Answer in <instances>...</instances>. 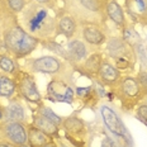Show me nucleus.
I'll return each instance as SVG.
<instances>
[{
    "label": "nucleus",
    "instance_id": "f257e3e1",
    "mask_svg": "<svg viewBox=\"0 0 147 147\" xmlns=\"http://www.w3.org/2000/svg\"><path fill=\"white\" fill-rule=\"evenodd\" d=\"M5 46L9 51H11L15 56L23 57L30 53L37 46V38L27 33L19 27H13L7 30L4 36Z\"/></svg>",
    "mask_w": 147,
    "mask_h": 147
},
{
    "label": "nucleus",
    "instance_id": "f03ea898",
    "mask_svg": "<svg viewBox=\"0 0 147 147\" xmlns=\"http://www.w3.org/2000/svg\"><path fill=\"white\" fill-rule=\"evenodd\" d=\"M100 113H102V118H103L105 127L114 136L119 137V138H128V133H127V129H125L123 122L121 121L118 114L110 107L103 105L100 108Z\"/></svg>",
    "mask_w": 147,
    "mask_h": 147
},
{
    "label": "nucleus",
    "instance_id": "7ed1b4c3",
    "mask_svg": "<svg viewBox=\"0 0 147 147\" xmlns=\"http://www.w3.org/2000/svg\"><path fill=\"white\" fill-rule=\"evenodd\" d=\"M4 132L7 138L10 141L11 143L17 145L18 147L26 145L28 142V132L26 131V128L20 124V122H9L5 125Z\"/></svg>",
    "mask_w": 147,
    "mask_h": 147
},
{
    "label": "nucleus",
    "instance_id": "20e7f679",
    "mask_svg": "<svg viewBox=\"0 0 147 147\" xmlns=\"http://www.w3.org/2000/svg\"><path fill=\"white\" fill-rule=\"evenodd\" d=\"M48 94L59 102L70 104L74 100V90L67 84L61 81H52L48 85Z\"/></svg>",
    "mask_w": 147,
    "mask_h": 147
},
{
    "label": "nucleus",
    "instance_id": "39448f33",
    "mask_svg": "<svg viewBox=\"0 0 147 147\" xmlns=\"http://www.w3.org/2000/svg\"><path fill=\"white\" fill-rule=\"evenodd\" d=\"M18 86H19L20 94L27 100H29V102H39L41 100V94L37 89L36 82L29 75H23L18 82Z\"/></svg>",
    "mask_w": 147,
    "mask_h": 147
},
{
    "label": "nucleus",
    "instance_id": "423d86ee",
    "mask_svg": "<svg viewBox=\"0 0 147 147\" xmlns=\"http://www.w3.org/2000/svg\"><path fill=\"white\" fill-rule=\"evenodd\" d=\"M33 70L42 74H56L60 70V61L56 57L43 56L33 61Z\"/></svg>",
    "mask_w": 147,
    "mask_h": 147
},
{
    "label": "nucleus",
    "instance_id": "0eeeda50",
    "mask_svg": "<svg viewBox=\"0 0 147 147\" xmlns=\"http://www.w3.org/2000/svg\"><path fill=\"white\" fill-rule=\"evenodd\" d=\"M98 75H99L100 80L105 84H114L121 78V71L115 66H113L112 63L103 61L99 71H98Z\"/></svg>",
    "mask_w": 147,
    "mask_h": 147
},
{
    "label": "nucleus",
    "instance_id": "6e6552de",
    "mask_svg": "<svg viewBox=\"0 0 147 147\" xmlns=\"http://www.w3.org/2000/svg\"><path fill=\"white\" fill-rule=\"evenodd\" d=\"M107 14L110 19L113 20L117 26H124L125 23V17L123 13V9L121 8V5L114 0H109L107 3Z\"/></svg>",
    "mask_w": 147,
    "mask_h": 147
},
{
    "label": "nucleus",
    "instance_id": "1a4fd4ad",
    "mask_svg": "<svg viewBox=\"0 0 147 147\" xmlns=\"http://www.w3.org/2000/svg\"><path fill=\"white\" fill-rule=\"evenodd\" d=\"M108 51L114 59L125 57L128 52V46L124 39L121 38H112L108 42Z\"/></svg>",
    "mask_w": 147,
    "mask_h": 147
},
{
    "label": "nucleus",
    "instance_id": "9d476101",
    "mask_svg": "<svg viewBox=\"0 0 147 147\" xmlns=\"http://www.w3.org/2000/svg\"><path fill=\"white\" fill-rule=\"evenodd\" d=\"M28 142L30 147H43L47 143V134L33 125L28 129Z\"/></svg>",
    "mask_w": 147,
    "mask_h": 147
},
{
    "label": "nucleus",
    "instance_id": "9b49d317",
    "mask_svg": "<svg viewBox=\"0 0 147 147\" xmlns=\"http://www.w3.org/2000/svg\"><path fill=\"white\" fill-rule=\"evenodd\" d=\"M82 36L84 39L90 45H95L99 46L105 41V36L102 30H99L95 27H86V28L82 29Z\"/></svg>",
    "mask_w": 147,
    "mask_h": 147
},
{
    "label": "nucleus",
    "instance_id": "f8f14e48",
    "mask_svg": "<svg viewBox=\"0 0 147 147\" xmlns=\"http://www.w3.org/2000/svg\"><path fill=\"white\" fill-rule=\"evenodd\" d=\"M4 117L9 122H22L24 119V109L19 103H10L4 109Z\"/></svg>",
    "mask_w": 147,
    "mask_h": 147
},
{
    "label": "nucleus",
    "instance_id": "ddd939ff",
    "mask_svg": "<svg viewBox=\"0 0 147 147\" xmlns=\"http://www.w3.org/2000/svg\"><path fill=\"white\" fill-rule=\"evenodd\" d=\"M121 88H122V93L128 98H137L141 93V88H140L138 81L133 78H125L124 80L122 81Z\"/></svg>",
    "mask_w": 147,
    "mask_h": 147
},
{
    "label": "nucleus",
    "instance_id": "4468645a",
    "mask_svg": "<svg viewBox=\"0 0 147 147\" xmlns=\"http://www.w3.org/2000/svg\"><path fill=\"white\" fill-rule=\"evenodd\" d=\"M34 125L38 127L41 131H43L47 136H55V134H57V125L42 114L34 118Z\"/></svg>",
    "mask_w": 147,
    "mask_h": 147
},
{
    "label": "nucleus",
    "instance_id": "2eb2a0df",
    "mask_svg": "<svg viewBox=\"0 0 147 147\" xmlns=\"http://www.w3.org/2000/svg\"><path fill=\"white\" fill-rule=\"evenodd\" d=\"M69 53L71 55V56L74 57L75 60H82L86 57V46H85L84 43H82L81 41H72L69 43Z\"/></svg>",
    "mask_w": 147,
    "mask_h": 147
},
{
    "label": "nucleus",
    "instance_id": "dca6fc26",
    "mask_svg": "<svg viewBox=\"0 0 147 147\" xmlns=\"http://www.w3.org/2000/svg\"><path fill=\"white\" fill-rule=\"evenodd\" d=\"M59 30L62 33L63 36H66L67 38L72 37L74 33H75V30H76L75 20H74L72 18H70V17L61 18L60 22H59Z\"/></svg>",
    "mask_w": 147,
    "mask_h": 147
},
{
    "label": "nucleus",
    "instance_id": "f3484780",
    "mask_svg": "<svg viewBox=\"0 0 147 147\" xmlns=\"http://www.w3.org/2000/svg\"><path fill=\"white\" fill-rule=\"evenodd\" d=\"M47 17H48V13H47V10H45V9H41V10L37 11L28 22V27H29L30 32L34 33L36 30H38L41 28V27L45 24V20L47 19Z\"/></svg>",
    "mask_w": 147,
    "mask_h": 147
},
{
    "label": "nucleus",
    "instance_id": "a211bd4d",
    "mask_svg": "<svg viewBox=\"0 0 147 147\" xmlns=\"http://www.w3.org/2000/svg\"><path fill=\"white\" fill-rule=\"evenodd\" d=\"M15 89H17V84L11 79L0 75V96L4 98L11 96L14 94Z\"/></svg>",
    "mask_w": 147,
    "mask_h": 147
},
{
    "label": "nucleus",
    "instance_id": "6ab92c4d",
    "mask_svg": "<svg viewBox=\"0 0 147 147\" xmlns=\"http://www.w3.org/2000/svg\"><path fill=\"white\" fill-rule=\"evenodd\" d=\"M63 127H65L67 132L76 134V133H80L84 129V123H82L81 119L76 117H69L63 121Z\"/></svg>",
    "mask_w": 147,
    "mask_h": 147
},
{
    "label": "nucleus",
    "instance_id": "aec40b11",
    "mask_svg": "<svg viewBox=\"0 0 147 147\" xmlns=\"http://www.w3.org/2000/svg\"><path fill=\"white\" fill-rule=\"evenodd\" d=\"M102 57L99 56V55H93V56H90L89 59L85 61L84 63V69L86 70L90 74H98L100 69V65H102Z\"/></svg>",
    "mask_w": 147,
    "mask_h": 147
},
{
    "label": "nucleus",
    "instance_id": "412c9836",
    "mask_svg": "<svg viewBox=\"0 0 147 147\" xmlns=\"http://www.w3.org/2000/svg\"><path fill=\"white\" fill-rule=\"evenodd\" d=\"M0 69L5 72L13 74L17 70V66H15V62L11 59L3 56V57H0Z\"/></svg>",
    "mask_w": 147,
    "mask_h": 147
},
{
    "label": "nucleus",
    "instance_id": "4be33fe9",
    "mask_svg": "<svg viewBox=\"0 0 147 147\" xmlns=\"http://www.w3.org/2000/svg\"><path fill=\"white\" fill-rule=\"evenodd\" d=\"M79 3L90 11H99L100 7H102L100 0H79Z\"/></svg>",
    "mask_w": 147,
    "mask_h": 147
},
{
    "label": "nucleus",
    "instance_id": "5701e85b",
    "mask_svg": "<svg viewBox=\"0 0 147 147\" xmlns=\"http://www.w3.org/2000/svg\"><path fill=\"white\" fill-rule=\"evenodd\" d=\"M132 4H133V9L136 8L134 13L137 15L147 14V0H132ZM131 10H132V9H131Z\"/></svg>",
    "mask_w": 147,
    "mask_h": 147
},
{
    "label": "nucleus",
    "instance_id": "b1692460",
    "mask_svg": "<svg viewBox=\"0 0 147 147\" xmlns=\"http://www.w3.org/2000/svg\"><path fill=\"white\" fill-rule=\"evenodd\" d=\"M41 114H42V115H45L46 118H48L51 122H53V123L56 124V125L61 124V122H62V118L59 117V115H57L56 113L53 112V110L50 109V108H47V107L42 109V113H41Z\"/></svg>",
    "mask_w": 147,
    "mask_h": 147
},
{
    "label": "nucleus",
    "instance_id": "393cba45",
    "mask_svg": "<svg viewBox=\"0 0 147 147\" xmlns=\"http://www.w3.org/2000/svg\"><path fill=\"white\" fill-rule=\"evenodd\" d=\"M8 5L10 7L11 10L19 13L24 8V0H8Z\"/></svg>",
    "mask_w": 147,
    "mask_h": 147
},
{
    "label": "nucleus",
    "instance_id": "a878e982",
    "mask_svg": "<svg viewBox=\"0 0 147 147\" xmlns=\"http://www.w3.org/2000/svg\"><path fill=\"white\" fill-rule=\"evenodd\" d=\"M137 81H138V84H140V88L147 94V72L146 71L140 72L138 78H137Z\"/></svg>",
    "mask_w": 147,
    "mask_h": 147
},
{
    "label": "nucleus",
    "instance_id": "bb28decb",
    "mask_svg": "<svg viewBox=\"0 0 147 147\" xmlns=\"http://www.w3.org/2000/svg\"><path fill=\"white\" fill-rule=\"evenodd\" d=\"M137 114H138L141 121L145 122V123L147 124V105L146 104H142V105L138 107V109H137Z\"/></svg>",
    "mask_w": 147,
    "mask_h": 147
},
{
    "label": "nucleus",
    "instance_id": "cd10ccee",
    "mask_svg": "<svg viewBox=\"0 0 147 147\" xmlns=\"http://www.w3.org/2000/svg\"><path fill=\"white\" fill-rule=\"evenodd\" d=\"M138 52L141 55V57H142V61L143 62H146V66H147V50L146 48H143L142 46H138Z\"/></svg>",
    "mask_w": 147,
    "mask_h": 147
},
{
    "label": "nucleus",
    "instance_id": "c85d7f7f",
    "mask_svg": "<svg viewBox=\"0 0 147 147\" xmlns=\"http://www.w3.org/2000/svg\"><path fill=\"white\" fill-rule=\"evenodd\" d=\"M102 147H115V143L113 142L112 138L105 137V138L103 140V142H102Z\"/></svg>",
    "mask_w": 147,
    "mask_h": 147
},
{
    "label": "nucleus",
    "instance_id": "c756f323",
    "mask_svg": "<svg viewBox=\"0 0 147 147\" xmlns=\"http://www.w3.org/2000/svg\"><path fill=\"white\" fill-rule=\"evenodd\" d=\"M43 147H57V146H56V143L55 142H47Z\"/></svg>",
    "mask_w": 147,
    "mask_h": 147
},
{
    "label": "nucleus",
    "instance_id": "7c9ffc66",
    "mask_svg": "<svg viewBox=\"0 0 147 147\" xmlns=\"http://www.w3.org/2000/svg\"><path fill=\"white\" fill-rule=\"evenodd\" d=\"M0 147H13V146L9 145V143H0Z\"/></svg>",
    "mask_w": 147,
    "mask_h": 147
},
{
    "label": "nucleus",
    "instance_id": "2f4dec72",
    "mask_svg": "<svg viewBox=\"0 0 147 147\" xmlns=\"http://www.w3.org/2000/svg\"><path fill=\"white\" fill-rule=\"evenodd\" d=\"M3 117H4V109L0 107V118H3Z\"/></svg>",
    "mask_w": 147,
    "mask_h": 147
},
{
    "label": "nucleus",
    "instance_id": "473e14b6",
    "mask_svg": "<svg viewBox=\"0 0 147 147\" xmlns=\"http://www.w3.org/2000/svg\"><path fill=\"white\" fill-rule=\"evenodd\" d=\"M34 1H37V3H42V4H45V3H48L50 0H34Z\"/></svg>",
    "mask_w": 147,
    "mask_h": 147
},
{
    "label": "nucleus",
    "instance_id": "72a5a7b5",
    "mask_svg": "<svg viewBox=\"0 0 147 147\" xmlns=\"http://www.w3.org/2000/svg\"><path fill=\"white\" fill-rule=\"evenodd\" d=\"M19 147H30V146H27V145H22V146H19Z\"/></svg>",
    "mask_w": 147,
    "mask_h": 147
}]
</instances>
